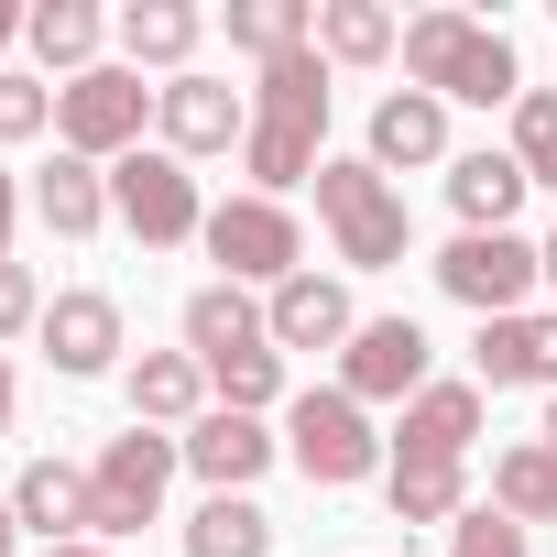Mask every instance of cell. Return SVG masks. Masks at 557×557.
Listing matches in <instances>:
<instances>
[{
    "label": "cell",
    "mask_w": 557,
    "mask_h": 557,
    "mask_svg": "<svg viewBox=\"0 0 557 557\" xmlns=\"http://www.w3.org/2000/svg\"><path fill=\"white\" fill-rule=\"evenodd\" d=\"M318 143H329V55H318V45H296V55H273V66H262V88H251V143H240L251 197L318 186V164H329Z\"/></svg>",
    "instance_id": "1"
},
{
    "label": "cell",
    "mask_w": 557,
    "mask_h": 557,
    "mask_svg": "<svg viewBox=\"0 0 557 557\" xmlns=\"http://www.w3.org/2000/svg\"><path fill=\"white\" fill-rule=\"evenodd\" d=\"M405 77H416L426 99H470V110H513V99H524L513 45H503L492 23H470V12H416V23H405Z\"/></svg>",
    "instance_id": "2"
},
{
    "label": "cell",
    "mask_w": 557,
    "mask_h": 557,
    "mask_svg": "<svg viewBox=\"0 0 557 557\" xmlns=\"http://www.w3.org/2000/svg\"><path fill=\"white\" fill-rule=\"evenodd\" d=\"M318 219H329V240H339L350 273L405 262V197H394V175H383L372 153H329V164H318Z\"/></svg>",
    "instance_id": "3"
},
{
    "label": "cell",
    "mask_w": 557,
    "mask_h": 557,
    "mask_svg": "<svg viewBox=\"0 0 557 557\" xmlns=\"http://www.w3.org/2000/svg\"><path fill=\"white\" fill-rule=\"evenodd\" d=\"M285 459H296L318 492H350V481H383V470H394L383 437H372V405H350L339 383L285 405Z\"/></svg>",
    "instance_id": "4"
},
{
    "label": "cell",
    "mask_w": 557,
    "mask_h": 557,
    "mask_svg": "<svg viewBox=\"0 0 557 557\" xmlns=\"http://www.w3.org/2000/svg\"><path fill=\"white\" fill-rule=\"evenodd\" d=\"M153 99H164V88H143V66H88V77L55 88V143L88 153V164H121V153H143Z\"/></svg>",
    "instance_id": "5"
},
{
    "label": "cell",
    "mask_w": 557,
    "mask_h": 557,
    "mask_svg": "<svg viewBox=\"0 0 557 557\" xmlns=\"http://www.w3.org/2000/svg\"><path fill=\"white\" fill-rule=\"evenodd\" d=\"M197 240L219 262V285H285V273H307V230H296L285 197H219Z\"/></svg>",
    "instance_id": "6"
},
{
    "label": "cell",
    "mask_w": 557,
    "mask_h": 557,
    "mask_svg": "<svg viewBox=\"0 0 557 557\" xmlns=\"http://www.w3.org/2000/svg\"><path fill=\"white\" fill-rule=\"evenodd\" d=\"M437 285L470 307V318H524V296L546 285V251L524 230H459L437 251Z\"/></svg>",
    "instance_id": "7"
},
{
    "label": "cell",
    "mask_w": 557,
    "mask_h": 557,
    "mask_svg": "<svg viewBox=\"0 0 557 557\" xmlns=\"http://www.w3.org/2000/svg\"><path fill=\"white\" fill-rule=\"evenodd\" d=\"M110 219H121L143 251H175V240H197V230H208L197 175H186L164 143H143V153H121V164H110Z\"/></svg>",
    "instance_id": "8"
},
{
    "label": "cell",
    "mask_w": 557,
    "mask_h": 557,
    "mask_svg": "<svg viewBox=\"0 0 557 557\" xmlns=\"http://www.w3.org/2000/svg\"><path fill=\"white\" fill-rule=\"evenodd\" d=\"M175 459H186V437H164V426L110 437V448H99V470H88V492H99V524H88V535H143V524L164 513Z\"/></svg>",
    "instance_id": "9"
},
{
    "label": "cell",
    "mask_w": 557,
    "mask_h": 557,
    "mask_svg": "<svg viewBox=\"0 0 557 557\" xmlns=\"http://www.w3.org/2000/svg\"><path fill=\"white\" fill-rule=\"evenodd\" d=\"M426 361H437V350H426L416 318H361L350 350H339V394H350V405H416V394L437 383Z\"/></svg>",
    "instance_id": "10"
},
{
    "label": "cell",
    "mask_w": 557,
    "mask_h": 557,
    "mask_svg": "<svg viewBox=\"0 0 557 557\" xmlns=\"http://www.w3.org/2000/svg\"><path fill=\"white\" fill-rule=\"evenodd\" d=\"M153 121H164V153L175 164H197V153H230V143H251V99L230 88V77H164V99H153Z\"/></svg>",
    "instance_id": "11"
},
{
    "label": "cell",
    "mask_w": 557,
    "mask_h": 557,
    "mask_svg": "<svg viewBox=\"0 0 557 557\" xmlns=\"http://www.w3.org/2000/svg\"><path fill=\"white\" fill-rule=\"evenodd\" d=\"M45 361L66 372V383H99L110 361H121V296H99V285H66L55 307H45Z\"/></svg>",
    "instance_id": "12"
},
{
    "label": "cell",
    "mask_w": 557,
    "mask_h": 557,
    "mask_svg": "<svg viewBox=\"0 0 557 557\" xmlns=\"http://www.w3.org/2000/svg\"><path fill=\"white\" fill-rule=\"evenodd\" d=\"M262 329H273V350H350V285L339 273H285V285H273V307H262Z\"/></svg>",
    "instance_id": "13"
},
{
    "label": "cell",
    "mask_w": 557,
    "mask_h": 557,
    "mask_svg": "<svg viewBox=\"0 0 557 557\" xmlns=\"http://www.w3.org/2000/svg\"><path fill=\"white\" fill-rule=\"evenodd\" d=\"M273 448H285V437H273L262 416H230V405H208V416L186 426V470H197L208 492H251V481L273 470Z\"/></svg>",
    "instance_id": "14"
},
{
    "label": "cell",
    "mask_w": 557,
    "mask_h": 557,
    "mask_svg": "<svg viewBox=\"0 0 557 557\" xmlns=\"http://www.w3.org/2000/svg\"><path fill=\"white\" fill-rule=\"evenodd\" d=\"M12 513H23V535H45V546H77V535L99 524V492H88V470H77V459H23V481H12Z\"/></svg>",
    "instance_id": "15"
},
{
    "label": "cell",
    "mask_w": 557,
    "mask_h": 557,
    "mask_svg": "<svg viewBox=\"0 0 557 557\" xmlns=\"http://www.w3.org/2000/svg\"><path fill=\"white\" fill-rule=\"evenodd\" d=\"M470 372L503 394V383H546L557 394V318H481V339H470Z\"/></svg>",
    "instance_id": "16"
},
{
    "label": "cell",
    "mask_w": 557,
    "mask_h": 557,
    "mask_svg": "<svg viewBox=\"0 0 557 557\" xmlns=\"http://www.w3.org/2000/svg\"><path fill=\"white\" fill-rule=\"evenodd\" d=\"M132 426H197L219 394H208V372H197V350H143L132 372Z\"/></svg>",
    "instance_id": "17"
},
{
    "label": "cell",
    "mask_w": 557,
    "mask_h": 557,
    "mask_svg": "<svg viewBox=\"0 0 557 557\" xmlns=\"http://www.w3.org/2000/svg\"><path fill=\"white\" fill-rule=\"evenodd\" d=\"M481 437V383H426L394 426V459H470Z\"/></svg>",
    "instance_id": "18"
},
{
    "label": "cell",
    "mask_w": 557,
    "mask_h": 557,
    "mask_svg": "<svg viewBox=\"0 0 557 557\" xmlns=\"http://www.w3.org/2000/svg\"><path fill=\"white\" fill-rule=\"evenodd\" d=\"M175 329H186V350H197V372H208V361H230V350H273V329H262V307H251V285H197Z\"/></svg>",
    "instance_id": "19"
},
{
    "label": "cell",
    "mask_w": 557,
    "mask_h": 557,
    "mask_svg": "<svg viewBox=\"0 0 557 557\" xmlns=\"http://www.w3.org/2000/svg\"><path fill=\"white\" fill-rule=\"evenodd\" d=\"M34 219H45L55 240H88V230L110 219V164H88V153H55V164L34 175Z\"/></svg>",
    "instance_id": "20"
},
{
    "label": "cell",
    "mask_w": 557,
    "mask_h": 557,
    "mask_svg": "<svg viewBox=\"0 0 557 557\" xmlns=\"http://www.w3.org/2000/svg\"><path fill=\"white\" fill-rule=\"evenodd\" d=\"M448 208H459V230H513V208H524V164L513 153H448Z\"/></svg>",
    "instance_id": "21"
},
{
    "label": "cell",
    "mask_w": 557,
    "mask_h": 557,
    "mask_svg": "<svg viewBox=\"0 0 557 557\" xmlns=\"http://www.w3.org/2000/svg\"><path fill=\"white\" fill-rule=\"evenodd\" d=\"M448 153V99H426V88H394L383 110H372V164L394 175V164H437Z\"/></svg>",
    "instance_id": "22"
},
{
    "label": "cell",
    "mask_w": 557,
    "mask_h": 557,
    "mask_svg": "<svg viewBox=\"0 0 557 557\" xmlns=\"http://www.w3.org/2000/svg\"><path fill=\"white\" fill-rule=\"evenodd\" d=\"M197 34H208L197 0H132V12H121V55H132V66H164V77H186Z\"/></svg>",
    "instance_id": "23"
},
{
    "label": "cell",
    "mask_w": 557,
    "mask_h": 557,
    "mask_svg": "<svg viewBox=\"0 0 557 557\" xmlns=\"http://www.w3.org/2000/svg\"><path fill=\"white\" fill-rule=\"evenodd\" d=\"M383 492H394V524H459L470 513V459H394Z\"/></svg>",
    "instance_id": "24"
},
{
    "label": "cell",
    "mask_w": 557,
    "mask_h": 557,
    "mask_svg": "<svg viewBox=\"0 0 557 557\" xmlns=\"http://www.w3.org/2000/svg\"><path fill=\"white\" fill-rule=\"evenodd\" d=\"M99 12H88V0H34V12H23V45H34V66H55V77H88L99 66Z\"/></svg>",
    "instance_id": "25"
},
{
    "label": "cell",
    "mask_w": 557,
    "mask_h": 557,
    "mask_svg": "<svg viewBox=\"0 0 557 557\" xmlns=\"http://www.w3.org/2000/svg\"><path fill=\"white\" fill-rule=\"evenodd\" d=\"M186 557H273V513L251 492H208L186 513Z\"/></svg>",
    "instance_id": "26"
},
{
    "label": "cell",
    "mask_w": 557,
    "mask_h": 557,
    "mask_svg": "<svg viewBox=\"0 0 557 557\" xmlns=\"http://www.w3.org/2000/svg\"><path fill=\"white\" fill-rule=\"evenodd\" d=\"M318 55L329 66H383V55H405V34H394L383 0H318Z\"/></svg>",
    "instance_id": "27"
},
{
    "label": "cell",
    "mask_w": 557,
    "mask_h": 557,
    "mask_svg": "<svg viewBox=\"0 0 557 557\" xmlns=\"http://www.w3.org/2000/svg\"><path fill=\"white\" fill-rule=\"evenodd\" d=\"M492 513H513V524H557V448H546V437H524V448L492 459Z\"/></svg>",
    "instance_id": "28"
},
{
    "label": "cell",
    "mask_w": 557,
    "mask_h": 557,
    "mask_svg": "<svg viewBox=\"0 0 557 557\" xmlns=\"http://www.w3.org/2000/svg\"><path fill=\"white\" fill-rule=\"evenodd\" d=\"M230 45H240L251 66H273V55L318 45V12H307V0H230Z\"/></svg>",
    "instance_id": "29"
},
{
    "label": "cell",
    "mask_w": 557,
    "mask_h": 557,
    "mask_svg": "<svg viewBox=\"0 0 557 557\" xmlns=\"http://www.w3.org/2000/svg\"><path fill=\"white\" fill-rule=\"evenodd\" d=\"M208 394H219L230 416L285 405V350H230V361H208Z\"/></svg>",
    "instance_id": "30"
},
{
    "label": "cell",
    "mask_w": 557,
    "mask_h": 557,
    "mask_svg": "<svg viewBox=\"0 0 557 557\" xmlns=\"http://www.w3.org/2000/svg\"><path fill=\"white\" fill-rule=\"evenodd\" d=\"M513 164H524V186H557V88L513 99Z\"/></svg>",
    "instance_id": "31"
},
{
    "label": "cell",
    "mask_w": 557,
    "mask_h": 557,
    "mask_svg": "<svg viewBox=\"0 0 557 557\" xmlns=\"http://www.w3.org/2000/svg\"><path fill=\"white\" fill-rule=\"evenodd\" d=\"M34 132H55V88L34 66H0V143H34Z\"/></svg>",
    "instance_id": "32"
},
{
    "label": "cell",
    "mask_w": 557,
    "mask_h": 557,
    "mask_svg": "<svg viewBox=\"0 0 557 557\" xmlns=\"http://www.w3.org/2000/svg\"><path fill=\"white\" fill-rule=\"evenodd\" d=\"M448 557H535V546H524V524H513V513H492V503H470V513L448 524Z\"/></svg>",
    "instance_id": "33"
},
{
    "label": "cell",
    "mask_w": 557,
    "mask_h": 557,
    "mask_svg": "<svg viewBox=\"0 0 557 557\" xmlns=\"http://www.w3.org/2000/svg\"><path fill=\"white\" fill-rule=\"evenodd\" d=\"M45 307H55V296L34 285V273H23V262H0V350H12L23 329H45Z\"/></svg>",
    "instance_id": "34"
},
{
    "label": "cell",
    "mask_w": 557,
    "mask_h": 557,
    "mask_svg": "<svg viewBox=\"0 0 557 557\" xmlns=\"http://www.w3.org/2000/svg\"><path fill=\"white\" fill-rule=\"evenodd\" d=\"M12 219H23V186H12V164H0V262H12Z\"/></svg>",
    "instance_id": "35"
},
{
    "label": "cell",
    "mask_w": 557,
    "mask_h": 557,
    "mask_svg": "<svg viewBox=\"0 0 557 557\" xmlns=\"http://www.w3.org/2000/svg\"><path fill=\"white\" fill-rule=\"evenodd\" d=\"M0 557H23V513H12V492H0Z\"/></svg>",
    "instance_id": "36"
},
{
    "label": "cell",
    "mask_w": 557,
    "mask_h": 557,
    "mask_svg": "<svg viewBox=\"0 0 557 557\" xmlns=\"http://www.w3.org/2000/svg\"><path fill=\"white\" fill-rule=\"evenodd\" d=\"M23 45V12H12V0H0V55H12Z\"/></svg>",
    "instance_id": "37"
},
{
    "label": "cell",
    "mask_w": 557,
    "mask_h": 557,
    "mask_svg": "<svg viewBox=\"0 0 557 557\" xmlns=\"http://www.w3.org/2000/svg\"><path fill=\"white\" fill-rule=\"evenodd\" d=\"M45 557H110V546H99V535H77V546H45Z\"/></svg>",
    "instance_id": "38"
},
{
    "label": "cell",
    "mask_w": 557,
    "mask_h": 557,
    "mask_svg": "<svg viewBox=\"0 0 557 557\" xmlns=\"http://www.w3.org/2000/svg\"><path fill=\"white\" fill-rule=\"evenodd\" d=\"M0 437H12V361H0Z\"/></svg>",
    "instance_id": "39"
},
{
    "label": "cell",
    "mask_w": 557,
    "mask_h": 557,
    "mask_svg": "<svg viewBox=\"0 0 557 557\" xmlns=\"http://www.w3.org/2000/svg\"><path fill=\"white\" fill-rule=\"evenodd\" d=\"M535 251H546V285H557V230H546V240H535Z\"/></svg>",
    "instance_id": "40"
},
{
    "label": "cell",
    "mask_w": 557,
    "mask_h": 557,
    "mask_svg": "<svg viewBox=\"0 0 557 557\" xmlns=\"http://www.w3.org/2000/svg\"><path fill=\"white\" fill-rule=\"evenodd\" d=\"M535 437H546V448H557V394H546V426H535Z\"/></svg>",
    "instance_id": "41"
}]
</instances>
